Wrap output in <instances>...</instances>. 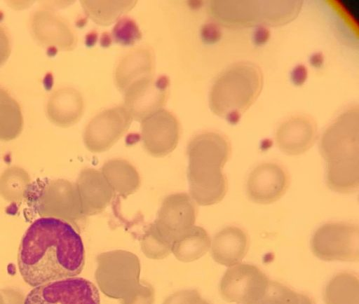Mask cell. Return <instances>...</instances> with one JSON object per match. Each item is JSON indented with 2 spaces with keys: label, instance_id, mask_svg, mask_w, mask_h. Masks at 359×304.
<instances>
[{
  "label": "cell",
  "instance_id": "obj_1",
  "mask_svg": "<svg viewBox=\"0 0 359 304\" xmlns=\"http://www.w3.org/2000/svg\"><path fill=\"white\" fill-rule=\"evenodd\" d=\"M85 264L80 235L66 220L41 217L25 232L18 265L24 281L32 287L79 275Z\"/></svg>",
  "mask_w": 359,
  "mask_h": 304
},
{
  "label": "cell",
  "instance_id": "obj_3",
  "mask_svg": "<svg viewBox=\"0 0 359 304\" xmlns=\"http://www.w3.org/2000/svg\"><path fill=\"white\" fill-rule=\"evenodd\" d=\"M358 109L340 115L322 136L320 151L326 163V181L332 191L353 193L359 186Z\"/></svg>",
  "mask_w": 359,
  "mask_h": 304
},
{
  "label": "cell",
  "instance_id": "obj_5",
  "mask_svg": "<svg viewBox=\"0 0 359 304\" xmlns=\"http://www.w3.org/2000/svg\"><path fill=\"white\" fill-rule=\"evenodd\" d=\"M302 1H211V15L226 27H242L264 22L272 25L294 18Z\"/></svg>",
  "mask_w": 359,
  "mask_h": 304
},
{
  "label": "cell",
  "instance_id": "obj_28",
  "mask_svg": "<svg viewBox=\"0 0 359 304\" xmlns=\"http://www.w3.org/2000/svg\"><path fill=\"white\" fill-rule=\"evenodd\" d=\"M193 304H209V303L208 302H206L205 300H203L202 298H201V297L198 295L196 297V298L194 300Z\"/></svg>",
  "mask_w": 359,
  "mask_h": 304
},
{
  "label": "cell",
  "instance_id": "obj_16",
  "mask_svg": "<svg viewBox=\"0 0 359 304\" xmlns=\"http://www.w3.org/2000/svg\"><path fill=\"white\" fill-rule=\"evenodd\" d=\"M32 28L39 41L46 45L70 49L75 39L69 27L51 13L39 11L32 20Z\"/></svg>",
  "mask_w": 359,
  "mask_h": 304
},
{
  "label": "cell",
  "instance_id": "obj_22",
  "mask_svg": "<svg viewBox=\"0 0 359 304\" xmlns=\"http://www.w3.org/2000/svg\"><path fill=\"white\" fill-rule=\"evenodd\" d=\"M136 1H81L86 15L96 24L108 26L130 11Z\"/></svg>",
  "mask_w": 359,
  "mask_h": 304
},
{
  "label": "cell",
  "instance_id": "obj_18",
  "mask_svg": "<svg viewBox=\"0 0 359 304\" xmlns=\"http://www.w3.org/2000/svg\"><path fill=\"white\" fill-rule=\"evenodd\" d=\"M84 178L86 193L83 212L90 216L95 215L109 205L114 191L100 171L88 169Z\"/></svg>",
  "mask_w": 359,
  "mask_h": 304
},
{
  "label": "cell",
  "instance_id": "obj_9",
  "mask_svg": "<svg viewBox=\"0 0 359 304\" xmlns=\"http://www.w3.org/2000/svg\"><path fill=\"white\" fill-rule=\"evenodd\" d=\"M269 279L257 267L236 264L229 268L220 282V293L228 302L255 304L265 293Z\"/></svg>",
  "mask_w": 359,
  "mask_h": 304
},
{
  "label": "cell",
  "instance_id": "obj_21",
  "mask_svg": "<svg viewBox=\"0 0 359 304\" xmlns=\"http://www.w3.org/2000/svg\"><path fill=\"white\" fill-rule=\"evenodd\" d=\"M326 304H359V281L348 272L335 275L325 288Z\"/></svg>",
  "mask_w": 359,
  "mask_h": 304
},
{
  "label": "cell",
  "instance_id": "obj_11",
  "mask_svg": "<svg viewBox=\"0 0 359 304\" xmlns=\"http://www.w3.org/2000/svg\"><path fill=\"white\" fill-rule=\"evenodd\" d=\"M169 79L165 76L155 79L144 77L129 85L123 92L125 108L133 119L142 121L161 109L167 97Z\"/></svg>",
  "mask_w": 359,
  "mask_h": 304
},
{
  "label": "cell",
  "instance_id": "obj_14",
  "mask_svg": "<svg viewBox=\"0 0 359 304\" xmlns=\"http://www.w3.org/2000/svg\"><path fill=\"white\" fill-rule=\"evenodd\" d=\"M317 137L315 121L305 116H294L283 123L277 130L278 148L288 155H299L308 151Z\"/></svg>",
  "mask_w": 359,
  "mask_h": 304
},
{
  "label": "cell",
  "instance_id": "obj_20",
  "mask_svg": "<svg viewBox=\"0 0 359 304\" xmlns=\"http://www.w3.org/2000/svg\"><path fill=\"white\" fill-rule=\"evenodd\" d=\"M210 247V239L207 232L194 226L172 243L171 251L179 260L187 262L201 257Z\"/></svg>",
  "mask_w": 359,
  "mask_h": 304
},
{
  "label": "cell",
  "instance_id": "obj_13",
  "mask_svg": "<svg viewBox=\"0 0 359 304\" xmlns=\"http://www.w3.org/2000/svg\"><path fill=\"white\" fill-rule=\"evenodd\" d=\"M290 184L289 176L280 165L266 163L257 166L247 181L249 198L259 204H270L280 199Z\"/></svg>",
  "mask_w": 359,
  "mask_h": 304
},
{
  "label": "cell",
  "instance_id": "obj_26",
  "mask_svg": "<svg viewBox=\"0 0 359 304\" xmlns=\"http://www.w3.org/2000/svg\"><path fill=\"white\" fill-rule=\"evenodd\" d=\"M114 42L123 45H133L142 37L136 23L130 18H122L114 26L112 31Z\"/></svg>",
  "mask_w": 359,
  "mask_h": 304
},
{
  "label": "cell",
  "instance_id": "obj_4",
  "mask_svg": "<svg viewBox=\"0 0 359 304\" xmlns=\"http://www.w3.org/2000/svg\"><path fill=\"white\" fill-rule=\"evenodd\" d=\"M263 87L260 69L249 62L229 67L217 78L210 93V107L217 116L237 123L253 104Z\"/></svg>",
  "mask_w": 359,
  "mask_h": 304
},
{
  "label": "cell",
  "instance_id": "obj_25",
  "mask_svg": "<svg viewBox=\"0 0 359 304\" xmlns=\"http://www.w3.org/2000/svg\"><path fill=\"white\" fill-rule=\"evenodd\" d=\"M304 295L297 293L288 287L269 280L263 296L255 304H301Z\"/></svg>",
  "mask_w": 359,
  "mask_h": 304
},
{
  "label": "cell",
  "instance_id": "obj_27",
  "mask_svg": "<svg viewBox=\"0 0 359 304\" xmlns=\"http://www.w3.org/2000/svg\"><path fill=\"white\" fill-rule=\"evenodd\" d=\"M11 54L10 40L4 28L0 27V67L8 60Z\"/></svg>",
  "mask_w": 359,
  "mask_h": 304
},
{
  "label": "cell",
  "instance_id": "obj_23",
  "mask_svg": "<svg viewBox=\"0 0 359 304\" xmlns=\"http://www.w3.org/2000/svg\"><path fill=\"white\" fill-rule=\"evenodd\" d=\"M48 103L50 113L62 116L67 121L75 122L82 115L83 98L73 88H65L55 91Z\"/></svg>",
  "mask_w": 359,
  "mask_h": 304
},
{
  "label": "cell",
  "instance_id": "obj_15",
  "mask_svg": "<svg viewBox=\"0 0 359 304\" xmlns=\"http://www.w3.org/2000/svg\"><path fill=\"white\" fill-rule=\"evenodd\" d=\"M248 247L249 239L244 230L236 226H227L215 235L212 256L218 263L231 267L244 258Z\"/></svg>",
  "mask_w": 359,
  "mask_h": 304
},
{
  "label": "cell",
  "instance_id": "obj_17",
  "mask_svg": "<svg viewBox=\"0 0 359 304\" xmlns=\"http://www.w3.org/2000/svg\"><path fill=\"white\" fill-rule=\"evenodd\" d=\"M153 59L147 49H136L123 57L116 67L115 79L121 92L134 82L152 76Z\"/></svg>",
  "mask_w": 359,
  "mask_h": 304
},
{
  "label": "cell",
  "instance_id": "obj_8",
  "mask_svg": "<svg viewBox=\"0 0 359 304\" xmlns=\"http://www.w3.org/2000/svg\"><path fill=\"white\" fill-rule=\"evenodd\" d=\"M24 304H100V295L93 282L73 277L34 287Z\"/></svg>",
  "mask_w": 359,
  "mask_h": 304
},
{
  "label": "cell",
  "instance_id": "obj_24",
  "mask_svg": "<svg viewBox=\"0 0 359 304\" xmlns=\"http://www.w3.org/2000/svg\"><path fill=\"white\" fill-rule=\"evenodd\" d=\"M21 119L18 102L0 88V136L10 137L17 131Z\"/></svg>",
  "mask_w": 359,
  "mask_h": 304
},
{
  "label": "cell",
  "instance_id": "obj_7",
  "mask_svg": "<svg viewBox=\"0 0 359 304\" xmlns=\"http://www.w3.org/2000/svg\"><path fill=\"white\" fill-rule=\"evenodd\" d=\"M196 215V205L189 195L182 193L170 195L164 199L149 230L171 249L172 243L194 226Z\"/></svg>",
  "mask_w": 359,
  "mask_h": 304
},
{
  "label": "cell",
  "instance_id": "obj_6",
  "mask_svg": "<svg viewBox=\"0 0 359 304\" xmlns=\"http://www.w3.org/2000/svg\"><path fill=\"white\" fill-rule=\"evenodd\" d=\"M314 255L326 261H357L359 228L347 223H328L318 228L311 240Z\"/></svg>",
  "mask_w": 359,
  "mask_h": 304
},
{
  "label": "cell",
  "instance_id": "obj_19",
  "mask_svg": "<svg viewBox=\"0 0 359 304\" xmlns=\"http://www.w3.org/2000/svg\"><path fill=\"white\" fill-rule=\"evenodd\" d=\"M101 172L114 193H119L124 198L140 186L138 172L126 160L116 158L108 160L103 165Z\"/></svg>",
  "mask_w": 359,
  "mask_h": 304
},
{
  "label": "cell",
  "instance_id": "obj_12",
  "mask_svg": "<svg viewBox=\"0 0 359 304\" xmlns=\"http://www.w3.org/2000/svg\"><path fill=\"white\" fill-rule=\"evenodd\" d=\"M180 131V124L175 116L163 109L141 121L144 147L154 157H163L176 148Z\"/></svg>",
  "mask_w": 359,
  "mask_h": 304
},
{
  "label": "cell",
  "instance_id": "obj_29",
  "mask_svg": "<svg viewBox=\"0 0 359 304\" xmlns=\"http://www.w3.org/2000/svg\"><path fill=\"white\" fill-rule=\"evenodd\" d=\"M301 304H313L311 300L307 296H304Z\"/></svg>",
  "mask_w": 359,
  "mask_h": 304
},
{
  "label": "cell",
  "instance_id": "obj_2",
  "mask_svg": "<svg viewBox=\"0 0 359 304\" xmlns=\"http://www.w3.org/2000/svg\"><path fill=\"white\" fill-rule=\"evenodd\" d=\"M231 144L224 135L206 132L191 139L187 146V178L191 198L203 206L220 202L228 190L222 168L229 158Z\"/></svg>",
  "mask_w": 359,
  "mask_h": 304
},
{
  "label": "cell",
  "instance_id": "obj_10",
  "mask_svg": "<svg viewBox=\"0 0 359 304\" xmlns=\"http://www.w3.org/2000/svg\"><path fill=\"white\" fill-rule=\"evenodd\" d=\"M133 118L124 106L106 109L87 125L83 140L87 148L100 153L110 148L127 131Z\"/></svg>",
  "mask_w": 359,
  "mask_h": 304
}]
</instances>
